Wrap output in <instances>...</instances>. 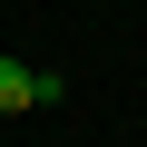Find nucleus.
<instances>
[{"mask_svg": "<svg viewBox=\"0 0 147 147\" xmlns=\"http://www.w3.org/2000/svg\"><path fill=\"white\" fill-rule=\"evenodd\" d=\"M10 108H39V69H20L10 49H0V118Z\"/></svg>", "mask_w": 147, "mask_h": 147, "instance_id": "1", "label": "nucleus"}]
</instances>
